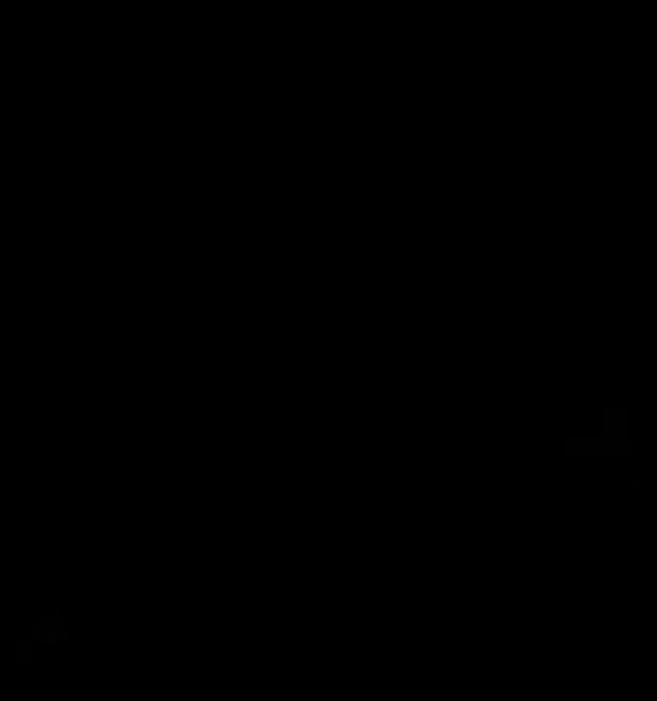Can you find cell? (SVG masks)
<instances>
[{
	"label": "cell",
	"instance_id": "6da1fadb",
	"mask_svg": "<svg viewBox=\"0 0 657 701\" xmlns=\"http://www.w3.org/2000/svg\"><path fill=\"white\" fill-rule=\"evenodd\" d=\"M30 637H35V643H55V647H65V643H69V623H65V613H45V619H35V623H30Z\"/></svg>",
	"mask_w": 657,
	"mask_h": 701
},
{
	"label": "cell",
	"instance_id": "7a4b0ae2",
	"mask_svg": "<svg viewBox=\"0 0 657 701\" xmlns=\"http://www.w3.org/2000/svg\"><path fill=\"white\" fill-rule=\"evenodd\" d=\"M35 647H39V643L25 633V637H20V643H15V662H30V657H35Z\"/></svg>",
	"mask_w": 657,
	"mask_h": 701
}]
</instances>
